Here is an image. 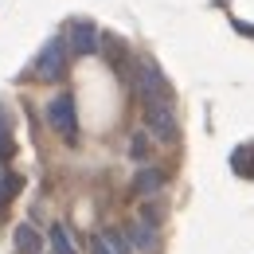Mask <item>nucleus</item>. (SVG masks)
<instances>
[{
    "label": "nucleus",
    "instance_id": "nucleus-8",
    "mask_svg": "<svg viewBox=\"0 0 254 254\" xmlns=\"http://www.w3.org/2000/svg\"><path fill=\"white\" fill-rule=\"evenodd\" d=\"M164 180H168V176H164L160 168L141 164V168H137V176H133V191H137V195H157V191L164 188Z\"/></svg>",
    "mask_w": 254,
    "mask_h": 254
},
{
    "label": "nucleus",
    "instance_id": "nucleus-1",
    "mask_svg": "<svg viewBox=\"0 0 254 254\" xmlns=\"http://www.w3.org/2000/svg\"><path fill=\"white\" fill-rule=\"evenodd\" d=\"M141 126H145V133H149L157 145H176V141H180V122H176L172 102H145Z\"/></svg>",
    "mask_w": 254,
    "mask_h": 254
},
{
    "label": "nucleus",
    "instance_id": "nucleus-16",
    "mask_svg": "<svg viewBox=\"0 0 254 254\" xmlns=\"http://www.w3.org/2000/svg\"><path fill=\"white\" fill-rule=\"evenodd\" d=\"M86 251H90V254H114L110 247H106V239H102V231H98V235H90V243H86Z\"/></svg>",
    "mask_w": 254,
    "mask_h": 254
},
{
    "label": "nucleus",
    "instance_id": "nucleus-4",
    "mask_svg": "<svg viewBox=\"0 0 254 254\" xmlns=\"http://www.w3.org/2000/svg\"><path fill=\"white\" fill-rule=\"evenodd\" d=\"M47 126H51V133H59L66 145H74L78 141V106H74V94H55L51 102H47Z\"/></svg>",
    "mask_w": 254,
    "mask_h": 254
},
{
    "label": "nucleus",
    "instance_id": "nucleus-12",
    "mask_svg": "<svg viewBox=\"0 0 254 254\" xmlns=\"http://www.w3.org/2000/svg\"><path fill=\"white\" fill-rule=\"evenodd\" d=\"M102 239H106V247H110L114 254H137V251H133V243L126 239V231H118V227H106Z\"/></svg>",
    "mask_w": 254,
    "mask_h": 254
},
{
    "label": "nucleus",
    "instance_id": "nucleus-17",
    "mask_svg": "<svg viewBox=\"0 0 254 254\" xmlns=\"http://www.w3.org/2000/svg\"><path fill=\"white\" fill-rule=\"evenodd\" d=\"M235 28H239L243 35H254V24H243V20H235Z\"/></svg>",
    "mask_w": 254,
    "mask_h": 254
},
{
    "label": "nucleus",
    "instance_id": "nucleus-13",
    "mask_svg": "<svg viewBox=\"0 0 254 254\" xmlns=\"http://www.w3.org/2000/svg\"><path fill=\"white\" fill-rule=\"evenodd\" d=\"M231 164H235V172H247V176H254V145H247V149H239Z\"/></svg>",
    "mask_w": 254,
    "mask_h": 254
},
{
    "label": "nucleus",
    "instance_id": "nucleus-6",
    "mask_svg": "<svg viewBox=\"0 0 254 254\" xmlns=\"http://www.w3.org/2000/svg\"><path fill=\"white\" fill-rule=\"evenodd\" d=\"M122 231H126V239L133 243V251H137V254H157L160 251V239H157V227H153V223L129 219Z\"/></svg>",
    "mask_w": 254,
    "mask_h": 254
},
{
    "label": "nucleus",
    "instance_id": "nucleus-11",
    "mask_svg": "<svg viewBox=\"0 0 254 254\" xmlns=\"http://www.w3.org/2000/svg\"><path fill=\"white\" fill-rule=\"evenodd\" d=\"M20 188H24V176H20V172H4V176H0V207H8Z\"/></svg>",
    "mask_w": 254,
    "mask_h": 254
},
{
    "label": "nucleus",
    "instance_id": "nucleus-15",
    "mask_svg": "<svg viewBox=\"0 0 254 254\" xmlns=\"http://www.w3.org/2000/svg\"><path fill=\"white\" fill-rule=\"evenodd\" d=\"M137 219H145V223H153V227H160V207H157V203H141Z\"/></svg>",
    "mask_w": 254,
    "mask_h": 254
},
{
    "label": "nucleus",
    "instance_id": "nucleus-9",
    "mask_svg": "<svg viewBox=\"0 0 254 254\" xmlns=\"http://www.w3.org/2000/svg\"><path fill=\"white\" fill-rule=\"evenodd\" d=\"M47 251L51 254H78V247H74V239H70V231H66L63 223H51V231H47Z\"/></svg>",
    "mask_w": 254,
    "mask_h": 254
},
{
    "label": "nucleus",
    "instance_id": "nucleus-7",
    "mask_svg": "<svg viewBox=\"0 0 254 254\" xmlns=\"http://www.w3.org/2000/svg\"><path fill=\"white\" fill-rule=\"evenodd\" d=\"M12 247H16V254H47V235L35 223H16Z\"/></svg>",
    "mask_w": 254,
    "mask_h": 254
},
{
    "label": "nucleus",
    "instance_id": "nucleus-10",
    "mask_svg": "<svg viewBox=\"0 0 254 254\" xmlns=\"http://www.w3.org/2000/svg\"><path fill=\"white\" fill-rule=\"evenodd\" d=\"M129 157L137 160V164H145V160L153 157V137L145 133V126H141V129H133V133H129Z\"/></svg>",
    "mask_w": 254,
    "mask_h": 254
},
{
    "label": "nucleus",
    "instance_id": "nucleus-3",
    "mask_svg": "<svg viewBox=\"0 0 254 254\" xmlns=\"http://www.w3.org/2000/svg\"><path fill=\"white\" fill-rule=\"evenodd\" d=\"M66 59H70V47H66V39H63V35L47 39V43H43V51L35 55L32 78H35V82H63L66 66H70Z\"/></svg>",
    "mask_w": 254,
    "mask_h": 254
},
{
    "label": "nucleus",
    "instance_id": "nucleus-5",
    "mask_svg": "<svg viewBox=\"0 0 254 254\" xmlns=\"http://www.w3.org/2000/svg\"><path fill=\"white\" fill-rule=\"evenodd\" d=\"M66 47H70V55H78V59L98 55V47H102V32H98V24H90V20H74L70 32H66Z\"/></svg>",
    "mask_w": 254,
    "mask_h": 254
},
{
    "label": "nucleus",
    "instance_id": "nucleus-2",
    "mask_svg": "<svg viewBox=\"0 0 254 254\" xmlns=\"http://www.w3.org/2000/svg\"><path fill=\"white\" fill-rule=\"evenodd\" d=\"M129 82H133V94L141 102H172V86H168V78L160 74V66L153 59H137Z\"/></svg>",
    "mask_w": 254,
    "mask_h": 254
},
{
    "label": "nucleus",
    "instance_id": "nucleus-14",
    "mask_svg": "<svg viewBox=\"0 0 254 254\" xmlns=\"http://www.w3.org/2000/svg\"><path fill=\"white\" fill-rule=\"evenodd\" d=\"M12 153H16V145H12V129H8L4 114H0V160H12Z\"/></svg>",
    "mask_w": 254,
    "mask_h": 254
}]
</instances>
